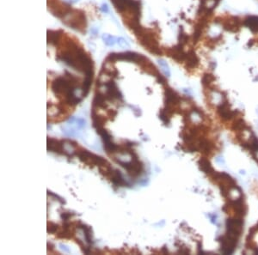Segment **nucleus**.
<instances>
[{"label":"nucleus","instance_id":"obj_29","mask_svg":"<svg viewBox=\"0 0 258 255\" xmlns=\"http://www.w3.org/2000/svg\"><path fill=\"white\" fill-rule=\"evenodd\" d=\"M188 41V36L187 35H185L184 33H180L179 35V42H180V45L183 46L185 45Z\"/></svg>","mask_w":258,"mask_h":255},{"label":"nucleus","instance_id":"obj_37","mask_svg":"<svg viewBox=\"0 0 258 255\" xmlns=\"http://www.w3.org/2000/svg\"><path fill=\"white\" fill-rule=\"evenodd\" d=\"M216 162H219V163H223V164H225V160H224V158L222 157V156H218L216 158Z\"/></svg>","mask_w":258,"mask_h":255},{"label":"nucleus","instance_id":"obj_36","mask_svg":"<svg viewBox=\"0 0 258 255\" xmlns=\"http://www.w3.org/2000/svg\"><path fill=\"white\" fill-rule=\"evenodd\" d=\"M59 247H60V248L62 249V250H64L65 253H70V249L67 248L65 245H63V244H59Z\"/></svg>","mask_w":258,"mask_h":255},{"label":"nucleus","instance_id":"obj_1","mask_svg":"<svg viewBox=\"0 0 258 255\" xmlns=\"http://www.w3.org/2000/svg\"><path fill=\"white\" fill-rule=\"evenodd\" d=\"M58 59L64 61L74 70L84 72L85 75H93V63L91 59L83 49L77 47L75 44H71L70 47L62 52L58 57Z\"/></svg>","mask_w":258,"mask_h":255},{"label":"nucleus","instance_id":"obj_21","mask_svg":"<svg viewBox=\"0 0 258 255\" xmlns=\"http://www.w3.org/2000/svg\"><path fill=\"white\" fill-rule=\"evenodd\" d=\"M215 81V76L211 73H205L202 76L201 83L204 87H211L213 82Z\"/></svg>","mask_w":258,"mask_h":255},{"label":"nucleus","instance_id":"obj_17","mask_svg":"<svg viewBox=\"0 0 258 255\" xmlns=\"http://www.w3.org/2000/svg\"><path fill=\"white\" fill-rule=\"evenodd\" d=\"M198 165H199V168L200 169L204 172L205 173L208 174V175H211L214 172V169L212 167V164L209 162V160H207V158H201L199 161H198Z\"/></svg>","mask_w":258,"mask_h":255},{"label":"nucleus","instance_id":"obj_31","mask_svg":"<svg viewBox=\"0 0 258 255\" xmlns=\"http://www.w3.org/2000/svg\"><path fill=\"white\" fill-rule=\"evenodd\" d=\"M76 123H77V126L78 129L83 128L85 125V120L83 119H76Z\"/></svg>","mask_w":258,"mask_h":255},{"label":"nucleus","instance_id":"obj_23","mask_svg":"<svg viewBox=\"0 0 258 255\" xmlns=\"http://www.w3.org/2000/svg\"><path fill=\"white\" fill-rule=\"evenodd\" d=\"M232 129L234 131H244L247 129V125L243 119H237L232 125Z\"/></svg>","mask_w":258,"mask_h":255},{"label":"nucleus","instance_id":"obj_39","mask_svg":"<svg viewBox=\"0 0 258 255\" xmlns=\"http://www.w3.org/2000/svg\"><path fill=\"white\" fill-rule=\"evenodd\" d=\"M240 173H242V174H245V172H244V170H240Z\"/></svg>","mask_w":258,"mask_h":255},{"label":"nucleus","instance_id":"obj_16","mask_svg":"<svg viewBox=\"0 0 258 255\" xmlns=\"http://www.w3.org/2000/svg\"><path fill=\"white\" fill-rule=\"evenodd\" d=\"M244 25L251 29L252 33H258V16H251L245 18Z\"/></svg>","mask_w":258,"mask_h":255},{"label":"nucleus","instance_id":"obj_30","mask_svg":"<svg viewBox=\"0 0 258 255\" xmlns=\"http://www.w3.org/2000/svg\"><path fill=\"white\" fill-rule=\"evenodd\" d=\"M58 229V225L54 223V222H50L48 223V233H55V231Z\"/></svg>","mask_w":258,"mask_h":255},{"label":"nucleus","instance_id":"obj_7","mask_svg":"<svg viewBox=\"0 0 258 255\" xmlns=\"http://www.w3.org/2000/svg\"><path fill=\"white\" fill-rule=\"evenodd\" d=\"M217 111H218L219 115L225 120H228L235 117L237 113V111H232L230 109V105L225 99L222 101L217 107Z\"/></svg>","mask_w":258,"mask_h":255},{"label":"nucleus","instance_id":"obj_6","mask_svg":"<svg viewBox=\"0 0 258 255\" xmlns=\"http://www.w3.org/2000/svg\"><path fill=\"white\" fill-rule=\"evenodd\" d=\"M243 225L244 220L242 218H229L226 220V233L239 239L243 231Z\"/></svg>","mask_w":258,"mask_h":255},{"label":"nucleus","instance_id":"obj_3","mask_svg":"<svg viewBox=\"0 0 258 255\" xmlns=\"http://www.w3.org/2000/svg\"><path fill=\"white\" fill-rule=\"evenodd\" d=\"M133 158L130 162H122V161H116L120 165L123 167L127 171L128 174L131 177H138L143 172V164L138 159V156L135 153H131Z\"/></svg>","mask_w":258,"mask_h":255},{"label":"nucleus","instance_id":"obj_14","mask_svg":"<svg viewBox=\"0 0 258 255\" xmlns=\"http://www.w3.org/2000/svg\"><path fill=\"white\" fill-rule=\"evenodd\" d=\"M179 102V96L170 88L165 90V106L166 107L173 108V106Z\"/></svg>","mask_w":258,"mask_h":255},{"label":"nucleus","instance_id":"obj_22","mask_svg":"<svg viewBox=\"0 0 258 255\" xmlns=\"http://www.w3.org/2000/svg\"><path fill=\"white\" fill-rule=\"evenodd\" d=\"M105 100H106L105 96H103L102 94H97L94 100H93V106L94 107L97 106L98 107L104 108L107 107V105L105 104Z\"/></svg>","mask_w":258,"mask_h":255},{"label":"nucleus","instance_id":"obj_11","mask_svg":"<svg viewBox=\"0 0 258 255\" xmlns=\"http://www.w3.org/2000/svg\"><path fill=\"white\" fill-rule=\"evenodd\" d=\"M166 53L168 54V56L171 57L173 59H175V61L177 62H183L185 61V59H186V53L183 52V49H182V46L181 45H177L174 47H171V48H168L166 50Z\"/></svg>","mask_w":258,"mask_h":255},{"label":"nucleus","instance_id":"obj_24","mask_svg":"<svg viewBox=\"0 0 258 255\" xmlns=\"http://www.w3.org/2000/svg\"><path fill=\"white\" fill-rule=\"evenodd\" d=\"M60 35L57 31H48V42L50 44L55 45L59 40Z\"/></svg>","mask_w":258,"mask_h":255},{"label":"nucleus","instance_id":"obj_12","mask_svg":"<svg viewBox=\"0 0 258 255\" xmlns=\"http://www.w3.org/2000/svg\"><path fill=\"white\" fill-rule=\"evenodd\" d=\"M238 18L237 17H233V16H230L229 18H227L226 20L221 21V23L223 24L224 29L229 32H232V33H236L239 30L240 28V21H237Z\"/></svg>","mask_w":258,"mask_h":255},{"label":"nucleus","instance_id":"obj_5","mask_svg":"<svg viewBox=\"0 0 258 255\" xmlns=\"http://www.w3.org/2000/svg\"><path fill=\"white\" fill-rule=\"evenodd\" d=\"M219 241L221 244L222 253L225 254H231L236 249L238 238L234 237V236L226 233L223 236H220V238L219 239Z\"/></svg>","mask_w":258,"mask_h":255},{"label":"nucleus","instance_id":"obj_15","mask_svg":"<svg viewBox=\"0 0 258 255\" xmlns=\"http://www.w3.org/2000/svg\"><path fill=\"white\" fill-rule=\"evenodd\" d=\"M185 62L187 68L195 69L199 64V58L194 51H189L188 53H186Z\"/></svg>","mask_w":258,"mask_h":255},{"label":"nucleus","instance_id":"obj_28","mask_svg":"<svg viewBox=\"0 0 258 255\" xmlns=\"http://www.w3.org/2000/svg\"><path fill=\"white\" fill-rule=\"evenodd\" d=\"M117 43L119 44V46H120V47H122V48H128V47H130L129 43L126 42L124 38H122V37L117 38Z\"/></svg>","mask_w":258,"mask_h":255},{"label":"nucleus","instance_id":"obj_18","mask_svg":"<svg viewBox=\"0 0 258 255\" xmlns=\"http://www.w3.org/2000/svg\"><path fill=\"white\" fill-rule=\"evenodd\" d=\"M111 180L115 186H126L127 185V182L124 179L120 171L116 170V169L111 173Z\"/></svg>","mask_w":258,"mask_h":255},{"label":"nucleus","instance_id":"obj_10","mask_svg":"<svg viewBox=\"0 0 258 255\" xmlns=\"http://www.w3.org/2000/svg\"><path fill=\"white\" fill-rule=\"evenodd\" d=\"M105 87H106V94L104 96L106 97V99L108 100H114V99H118V100H121L122 99V96L120 94V92L119 91L118 88L116 86V84L114 83L113 81L108 82L105 83Z\"/></svg>","mask_w":258,"mask_h":255},{"label":"nucleus","instance_id":"obj_2","mask_svg":"<svg viewBox=\"0 0 258 255\" xmlns=\"http://www.w3.org/2000/svg\"><path fill=\"white\" fill-rule=\"evenodd\" d=\"M134 34L138 36L141 45L145 47L150 53L156 55H162V51L153 33H152L150 30L140 28L136 32H134Z\"/></svg>","mask_w":258,"mask_h":255},{"label":"nucleus","instance_id":"obj_38","mask_svg":"<svg viewBox=\"0 0 258 255\" xmlns=\"http://www.w3.org/2000/svg\"><path fill=\"white\" fill-rule=\"evenodd\" d=\"M71 3H77V2H78L79 0H70Z\"/></svg>","mask_w":258,"mask_h":255},{"label":"nucleus","instance_id":"obj_4","mask_svg":"<svg viewBox=\"0 0 258 255\" xmlns=\"http://www.w3.org/2000/svg\"><path fill=\"white\" fill-rule=\"evenodd\" d=\"M108 60L115 61V60H126L131 62L139 63L146 64L149 62L148 59L142 54H139L133 52H126V53H111L107 59Z\"/></svg>","mask_w":258,"mask_h":255},{"label":"nucleus","instance_id":"obj_32","mask_svg":"<svg viewBox=\"0 0 258 255\" xmlns=\"http://www.w3.org/2000/svg\"><path fill=\"white\" fill-rule=\"evenodd\" d=\"M208 216H209L210 221H211V222H212V223H213V224H217L218 216H217L216 214H209V215H208Z\"/></svg>","mask_w":258,"mask_h":255},{"label":"nucleus","instance_id":"obj_27","mask_svg":"<svg viewBox=\"0 0 258 255\" xmlns=\"http://www.w3.org/2000/svg\"><path fill=\"white\" fill-rule=\"evenodd\" d=\"M159 119H160L161 120L165 125L170 124V114L166 112L165 109H162V110L160 111Z\"/></svg>","mask_w":258,"mask_h":255},{"label":"nucleus","instance_id":"obj_26","mask_svg":"<svg viewBox=\"0 0 258 255\" xmlns=\"http://www.w3.org/2000/svg\"><path fill=\"white\" fill-rule=\"evenodd\" d=\"M103 41L104 42V43L107 46L112 47V46H115V44L117 42V39L115 36H112V35H108V34H104V35H103Z\"/></svg>","mask_w":258,"mask_h":255},{"label":"nucleus","instance_id":"obj_9","mask_svg":"<svg viewBox=\"0 0 258 255\" xmlns=\"http://www.w3.org/2000/svg\"><path fill=\"white\" fill-rule=\"evenodd\" d=\"M229 207H233L234 211L238 217H243L247 213V206L244 204L242 195H240L237 199L230 200L229 203Z\"/></svg>","mask_w":258,"mask_h":255},{"label":"nucleus","instance_id":"obj_34","mask_svg":"<svg viewBox=\"0 0 258 255\" xmlns=\"http://www.w3.org/2000/svg\"><path fill=\"white\" fill-rule=\"evenodd\" d=\"M101 10L103 13H109V6L107 4H102V7H101Z\"/></svg>","mask_w":258,"mask_h":255},{"label":"nucleus","instance_id":"obj_13","mask_svg":"<svg viewBox=\"0 0 258 255\" xmlns=\"http://www.w3.org/2000/svg\"><path fill=\"white\" fill-rule=\"evenodd\" d=\"M48 150L50 151L55 152L59 155H67V153L64 150V145L59 140L54 139V138H48Z\"/></svg>","mask_w":258,"mask_h":255},{"label":"nucleus","instance_id":"obj_19","mask_svg":"<svg viewBox=\"0 0 258 255\" xmlns=\"http://www.w3.org/2000/svg\"><path fill=\"white\" fill-rule=\"evenodd\" d=\"M78 228H82L83 231L84 233V238H85V241L88 244H92V230H91V228L85 225V224H83V223H79L78 225Z\"/></svg>","mask_w":258,"mask_h":255},{"label":"nucleus","instance_id":"obj_35","mask_svg":"<svg viewBox=\"0 0 258 255\" xmlns=\"http://www.w3.org/2000/svg\"><path fill=\"white\" fill-rule=\"evenodd\" d=\"M71 216V214L70 213H62L61 214V218H62L63 220L65 221H67L69 218H70Z\"/></svg>","mask_w":258,"mask_h":255},{"label":"nucleus","instance_id":"obj_8","mask_svg":"<svg viewBox=\"0 0 258 255\" xmlns=\"http://www.w3.org/2000/svg\"><path fill=\"white\" fill-rule=\"evenodd\" d=\"M85 21L86 20H85V16L84 13H80V14L75 13V15L71 16L69 20L65 21V23L70 26L71 28H72L73 29L81 30V28H85V26H86Z\"/></svg>","mask_w":258,"mask_h":255},{"label":"nucleus","instance_id":"obj_25","mask_svg":"<svg viewBox=\"0 0 258 255\" xmlns=\"http://www.w3.org/2000/svg\"><path fill=\"white\" fill-rule=\"evenodd\" d=\"M158 62L159 64V65L162 68V70L164 73V75L167 77H170V67H169V64H167V62L164 59H158Z\"/></svg>","mask_w":258,"mask_h":255},{"label":"nucleus","instance_id":"obj_33","mask_svg":"<svg viewBox=\"0 0 258 255\" xmlns=\"http://www.w3.org/2000/svg\"><path fill=\"white\" fill-rule=\"evenodd\" d=\"M48 193L49 195H52L53 197H54V198H56V199L59 200V202H60L61 204H64V203H65V200H63L62 198H60L59 196L56 195L55 193H52V192H49V191H48Z\"/></svg>","mask_w":258,"mask_h":255},{"label":"nucleus","instance_id":"obj_20","mask_svg":"<svg viewBox=\"0 0 258 255\" xmlns=\"http://www.w3.org/2000/svg\"><path fill=\"white\" fill-rule=\"evenodd\" d=\"M92 76L93 75H86L85 76V79H84L83 85H82V90H83V96L85 97L89 91H90V88L91 85V81H92Z\"/></svg>","mask_w":258,"mask_h":255}]
</instances>
